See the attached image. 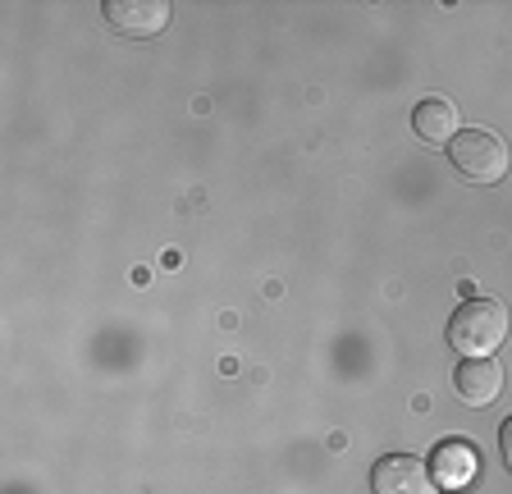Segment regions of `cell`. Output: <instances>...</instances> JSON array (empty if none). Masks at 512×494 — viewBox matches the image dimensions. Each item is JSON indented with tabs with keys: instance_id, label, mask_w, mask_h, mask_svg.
Masks as SVG:
<instances>
[{
	"instance_id": "1",
	"label": "cell",
	"mask_w": 512,
	"mask_h": 494,
	"mask_svg": "<svg viewBox=\"0 0 512 494\" xmlns=\"http://www.w3.org/2000/svg\"><path fill=\"white\" fill-rule=\"evenodd\" d=\"M503 339H508V312L494 298H467L448 316V344L462 357H494Z\"/></svg>"
},
{
	"instance_id": "2",
	"label": "cell",
	"mask_w": 512,
	"mask_h": 494,
	"mask_svg": "<svg viewBox=\"0 0 512 494\" xmlns=\"http://www.w3.org/2000/svg\"><path fill=\"white\" fill-rule=\"evenodd\" d=\"M448 161L471 183H499L508 174V142L494 129H458L448 142Z\"/></svg>"
},
{
	"instance_id": "3",
	"label": "cell",
	"mask_w": 512,
	"mask_h": 494,
	"mask_svg": "<svg viewBox=\"0 0 512 494\" xmlns=\"http://www.w3.org/2000/svg\"><path fill=\"white\" fill-rule=\"evenodd\" d=\"M371 494H439L435 476L412 453H384L371 467Z\"/></svg>"
},
{
	"instance_id": "4",
	"label": "cell",
	"mask_w": 512,
	"mask_h": 494,
	"mask_svg": "<svg viewBox=\"0 0 512 494\" xmlns=\"http://www.w3.org/2000/svg\"><path fill=\"white\" fill-rule=\"evenodd\" d=\"M476 472H480V453H476V444H467V440H439L435 453H430V476H435V485L448 494L467 490V485L476 481Z\"/></svg>"
},
{
	"instance_id": "5",
	"label": "cell",
	"mask_w": 512,
	"mask_h": 494,
	"mask_svg": "<svg viewBox=\"0 0 512 494\" xmlns=\"http://www.w3.org/2000/svg\"><path fill=\"white\" fill-rule=\"evenodd\" d=\"M101 14L124 37H156L170 23V5L165 0H106Z\"/></svg>"
},
{
	"instance_id": "6",
	"label": "cell",
	"mask_w": 512,
	"mask_h": 494,
	"mask_svg": "<svg viewBox=\"0 0 512 494\" xmlns=\"http://www.w3.org/2000/svg\"><path fill=\"white\" fill-rule=\"evenodd\" d=\"M453 389L467 408H490L503 394V366L494 357H462L453 371Z\"/></svg>"
},
{
	"instance_id": "7",
	"label": "cell",
	"mask_w": 512,
	"mask_h": 494,
	"mask_svg": "<svg viewBox=\"0 0 512 494\" xmlns=\"http://www.w3.org/2000/svg\"><path fill=\"white\" fill-rule=\"evenodd\" d=\"M412 129H416V138L435 142V147H448V142L458 138V106H453L448 97H426V101H416V110H412Z\"/></svg>"
},
{
	"instance_id": "8",
	"label": "cell",
	"mask_w": 512,
	"mask_h": 494,
	"mask_svg": "<svg viewBox=\"0 0 512 494\" xmlns=\"http://www.w3.org/2000/svg\"><path fill=\"white\" fill-rule=\"evenodd\" d=\"M499 449H503V462H508V472H512V417L499 426Z\"/></svg>"
}]
</instances>
